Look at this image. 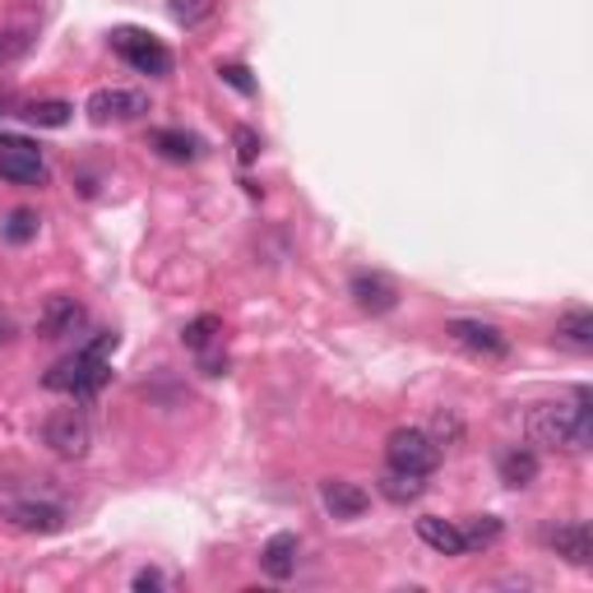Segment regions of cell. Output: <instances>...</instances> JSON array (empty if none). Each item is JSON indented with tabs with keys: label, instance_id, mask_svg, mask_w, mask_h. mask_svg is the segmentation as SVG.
<instances>
[{
	"label": "cell",
	"instance_id": "3957f363",
	"mask_svg": "<svg viewBox=\"0 0 593 593\" xmlns=\"http://www.w3.org/2000/svg\"><path fill=\"white\" fill-rule=\"evenodd\" d=\"M385 460H389V468L427 478V473H437V464H441V445L431 441L422 427H399V431H389V441H385Z\"/></svg>",
	"mask_w": 593,
	"mask_h": 593
},
{
	"label": "cell",
	"instance_id": "ba28073f",
	"mask_svg": "<svg viewBox=\"0 0 593 593\" xmlns=\"http://www.w3.org/2000/svg\"><path fill=\"white\" fill-rule=\"evenodd\" d=\"M84 112H89V121H97V126L135 121V116L149 112V93H140V89H97Z\"/></svg>",
	"mask_w": 593,
	"mask_h": 593
},
{
	"label": "cell",
	"instance_id": "f1b7e54d",
	"mask_svg": "<svg viewBox=\"0 0 593 593\" xmlns=\"http://www.w3.org/2000/svg\"><path fill=\"white\" fill-rule=\"evenodd\" d=\"M24 51H28V33H0V61H14Z\"/></svg>",
	"mask_w": 593,
	"mask_h": 593
},
{
	"label": "cell",
	"instance_id": "9c48e42d",
	"mask_svg": "<svg viewBox=\"0 0 593 593\" xmlns=\"http://www.w3.org/2000/svg\"><path fill=\"white\" fill-rule=\"evenodd\" d=\"M352 302H358L367 315H385L399 306V288H394V279H385V274H375V269H362V274H352Z\"/></svg>",
	"mask_w": 593,
	"mask_h": 593
},
{
	"label": "cell",
	"instance_id": "52a82bcc",
	"mask_svg": "<svg viewBox=\"0 0 593 593\" xmlns=\"http://www.w3.org/2000/svg\"><path fill=\"white\" fill-rule=\"evenodd\" d=\"M445 334H450V339L460 344L464 352H473V358H482V362L510 358V339H505L497 325H487V321H450Z\"/></svg>",
	"mask_w": 593,
	"mask_h": 593
},
{
	"label": "cell",
	"instance_id": "d4e9b609",
	"mask_svg": "<svg viewBox=\"0 0 593 593\" xmlns=\"http://www.w3.org/2000/svg\"><path fill=\"white\" fill-rule=\"evenodd\" d=\"M437 445H460L464 441V422H460V412H437V422H431L427 431Z\"/></svg>",
	"mask_w": 593,
	"mask_h": 593
},
{
	"label": "cell",
	"instance_id": "44dd1931",
	"mask_svg": "<svg viewBox=\"0 0 593 593\" xmlns=\"http://www.w3.org/2000/svg\"><path fill=\"white\" fill-rule=\"evenodd\" d=\"M460 533H464V547L468 551H482L491 543H501V520L497 515H473V520L460 524Z\"/></svg>",
	"mask_w": 593,
	"mask_h": 593
},
{
	"label": "cell",
	"instance_id": "7402d4cb",
	"mask_svg": "<svg viewBox=\"0 0 593 593\" xmlns=\"http://www.w3.org/2000/svg\"><path fill=\"white\" fill-rule=\"evenodd\" d=\"M70 103H61V97H47V103H28L24 107V121H33V126H43V130H61V126H70Z\"/></svg>",
	"mask_w": 593,
	"mask_h": 593
},
{
	"label": "cell",
	"instance_id": "603a6c76",
	"mask_svg": "<svg viewBox=\"0 0 593 593\" xmlns=\"http://www.w3.org/2000/svg\"><path fill=\"white\" fill-rule=\"evenodd\" d=\"M37 223H43V219H37L33 209H14L10 219H5V242L10 246H28L33 236H37Z\"/></svg>",
	"mask_w": 593,
	"mask_h": 593
},
{
	"label": "cell",
	"instance_id": "5bb4252c",
	"mask_svg": "<svg viewBox=\"0 0 593 593\" xmlns=\"http://www.w3.org/2000/svg\"><path fill=\"white\" fill-rule=\"evenodd\" d=\"M296 551H302L296 533H274V538L265 543V551H260V570L269 580H292L296 575Z\"/></svg>",
	"mask_w": 593,
	"mask_h": 593
},
{
	"label": "cell",
	"instance_id": "4dcf8cb0",
	"mask_svg": "<svg viewBox=\"0 0 593 593\" xmlns=\"http://www.w3.org/2000/svg\"><path fill=\"white\" fill-rule=\"evenodd\" d=\"M0 339H10V321H5V315H0Z\"/></svg>",
	"mask_w": 593,
	"mask_h": 593
},
{
	"label": "cell",
	"instance_id": "ffe728a7",
	"mask_svg": "<svg viewBox=\"0 0 593 593\" xmlns=\"http://www.w3.org/2000/svg\"><path fill=\"white\" fill-rule=\"evenodd\" d=\"M219 339H223V321H219V315H195V321L182 329V344L190 352H205V348H213Z\"/></svg>",
	"mask_w": 593,
	"mask_h": 593
},
{
	"label": "cell",
	"instance_id": "30bf717a",
	"mask_svg": "<svg viewBox=\"0 0 593 593\" xmlns=\"http://www.w3.org/2000/svg\"><path fill=\"white\" fill-rule=\"evenodd\" d=\"M321 501L334 520H362L367 510H371V491L358 487V482H348V478H325L321 482Z\"/></svg>",
	"mask_w": 593,
	"mask_h": 593
},
{
	"label": "cell",
	"instance_id": "cb8c5ba5",
	"mask_svg": "<svg viewBox=\"0 0 593 593\" xmlns=\"http://www.w3.org/2000/svg\"><path fill=\"white\" fill-rule=\"evenodd\" d=\"M213 5H219V0H172V19L195 28V24H205V19L213 14Z\"/></svg>",
	"mask_w": 593,
	"mask_h": 593
},
{
	"label": "cell",
	"instance_id": "484cf974",
	"mask_svg": "<svg viewBox=\"0 0 593 593\" xmlns=\"http://www.w3.org/2000/svg\"><path fill=\"white\" fill-rule=\"evenodd\" d=\"M232 144H236V153H242V163H255V158H260V135H255L251 126H236L232 130Z\"/></svg>",
	"mask_w": 593,
	"mask_h": 593
},
{
	"label": "cell",
	"instance_id": "e0dca14e",
	"mask_svg": "<svg viewBox=\"0 0 593 593\" xmlns=\"http://www.w3.org/2000/svg\"><path fill=\"white\" fill-rule=\"evenodd\" d=\"M375 491H381L385 501H394V505H412V501H422L427 482L418 478V473H404V468H385L381 478H375Z\"/></svg>",
	"mask_w": 593,
	"mask_h": 593
},
{
	"label": "cell",
	"instance_id": "d6986e66",
	"mask_svg": "<svg viewBox=\"0 0 593 593\" xmlns=\"http://www.w3.org/2000/svg\"><path fill=\"white\" fill-rule=\"evenodd\" d=\"M149 144L163 158H172V163H195V158H200V140L186 135V130H153Z\"/></svg>",
	"mask_w": 593,
	"mask_h": 593
},
{
	"label": "cell",
	"instance_id": "8992f818",
	"mask_svg": "<svg viewBox=\"0 0 593 593\" xmlns=\"http://www.w3.org/2000/svg\"><path fill=\"white\" fill-rule=\"evenodd\" d=\"M0 182L10 186H43L47 182V158L37 144L19 135H0Z\"/></svg>",
	"mask_w": 593,
	"mask_h": 593
},
{
	"label": "cell",
	"instance_id": "83f0119b",
	"mask_svg": "<svg viewBox=\"0 0 593 593\" xmlns=\"http://www.w3.org/2000/svg\"><path fill=\"white\" fill-rule=\"evenodd\" d=\"M219 74L228 79V84H232L236 93H246V97L255 93V79H251V70H246V66H219Z\"/></svg>",
	"mask_w": 593,
	"mask_h": 593
},
{
	"label": "cell",
	"instance_id": "2e32d148",
	"mask_svg": "<svg viewBox=\"0 0 593 593\" xmlns=\"http://www.w3.org/2000/svg\"><path fill=\"white\" fill-rule=\"evenodd\" d=\"M418 538L431 547V551H441V557H464V533H460V524H450V520H441V515H422L418 520Z\"/></svg>",
	"mask_w": 593,
	"mask_h": 593
},
{
	"label": "cell",
	"instance_id": "4316f807",
	"mask_svg": "<svg viewBox=\"0 0 593 593\" xmlns=\"http://www.w3.org/2000/svg\"><path fill=\"white\" fill-rule=\"evenodd\" d=\"M130 589H135V593H149V589H172V580L163 575V570H153V566H144V570H135V580H130Z\"/></svg>",
	"mask_w": 593,
	"mask_h": 593
},
{
	"label": "cell",
	"instance_id": "9a60e30c",
	"mask_svg": "<svg viewBox=\"0 0 593 593\" xmlns=\"http://www.w3.org/2000/svg\"><path fill=\"white\" fill-rule=\"evenodd\" d=\"M497 473H501V482L515 487V491L533 487V482H538V454H533L528 445H510V450H501Z\"/></svg>",
	"mask_w": 593,
	"mask_h": 593
},
{
	"label": "cell",
	"instance_id": "7a4b0ae2",
	"mask_svg": "<svg viewBox=\"0 0 593 593\" xmlns=\"http://www.w3.org/2000/svg\"><path fill=\"white\" fill-rule=\"evenodd\" d=\"M116 348V334H97V339L89 344V348H79L74 358H66V362H56L51 371H47V389H61V394H74V399H89V394H97L107 385V375H112V367H107V352Z\"/></svg>",
	"mask_w": 593,
	"mask_h": 593
},
{
	"label": "cell",
	"instance_id": "4fadbf2b",
	"mask_svg": "<svg viewBox=\"0 0 593 593\" xmlns=\"http://www.w3.org/2000/svg\"><path fill=\"white\" fill-rule=\"evenodd\" d=\"M84 325H89V311L74 296H51L43 311V339H74Z\"/></svg>",
	"mask_w": 593,
	"mask_h": 593
},
{
	"label": "cell",
	"instance_id": "5b68a950",
	"mask_svg": "<svg viewBox=\"0 0 593 593\" xmlns=\"http://www.w3.org/2000/svg\"><path fill=\"white\" fill-rule=\"evenodd\" d=\"M112 47H116V56H121L126 66H135L140 74H153V79L172 74V51L158 43L153 33H144V28H116Z\"/></svg>",
	"mask_w": 593,
	"mask_h": 593
},
{
	"label": "cell",
	"instance_id": "7c38bea8",
	"mask_svg": "<svg viewBox=\"0 0 593 593\" xmlns=\"http://www.w3.org/2000/svg\"><path fill=\"white\" fill-rule=\"evenodd\" d=\"M551 551L566 561V566H575V570H584L589 561H593V533H589V524L584 520H570V524H557L551 528Z\"/></svg>",
	"mask_w": 593,
	"mask_h": 593
},
{
	"label": "cell",
	"instance_id": "6da1fadb",
	"mask_svg": "<svg viewBox=\"0 0 593 593\" xmlns=\"http://www.w3.org/2000/svg\"><path fill=\"white\" fill-rule=\"evenodd\" d=\"M528 437L551 450L580 454L589 450L593 422H589V389L575 394V404H533L528 408Z\"/></svg>",
	"mask_w": 593,
	"mask_h": 593
},
{
	"label": "cell",
	"instance_id": "277c9868",
	"mask_svg": "<svg viewBox=\"0 0 593 593\" xmlns=\"http://www.w3.org/2000/svg\"><path fill=\"white\" fill-rule=\"evenodd\" d=\"M43 445L51 454H61V460H84L93 445V422L79 408H56L43 422Z\"/></svg>",
	"mask_w": 593,
	"mask_h": 593
},
{
	"label": "cell",
	"instance_id": "8fae6325",
	"mask_svg": "<svg viewBox=\"0 0 593 593\" xmlns=\"http://www.w3.org/2000/svg\"><path fill=\"white\" fill-rule=\"evenodd\" d=\"M10 528L19 533H37V538H47V533H61L66 528V510L61 505H47V501H19L5 510Z\"/></svg>",
	"mask_w": 593,
	"mask_h": 593
},
{
	"label": "cell",
	"instance_id": "f546056e",
	"mask_svg": "<svg viewBox=\"0 0 593 593\" xmlns=\"http://www.w3.org/2000/svg\"><path fill=\"white\" fill-rule=\"evenodd\" d=\"M200 371H205V375H228V352L205 348V352H200Z\"/></svg>",
	"mask_w": 593,
	"mask_h": 593
},
{
	"label": "cell",
	"instance_id": "ac0fdd59",
	"mask_svg": "<svg viewBox=\"0 0 593 593\" xmlns=\"http://www.w3.org/2000/svg\"><path fill=\"white\" fill-rule=\"evenodd\" d=\"M557 344L575 348V352H589V348H593V315H589L584 306L566 311L561 321H557Z\"/></svg>",
	"mask_w": 593,
	"mask_h": 593
}]
</instances>
